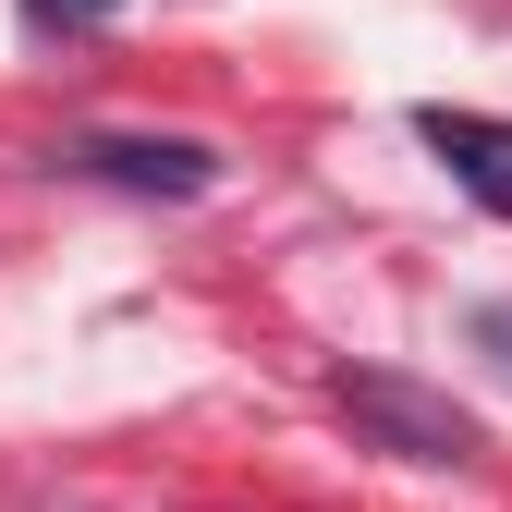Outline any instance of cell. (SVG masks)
<instances>
[{"label": "cell", "instance_id": "cell-1", "mask_svg": "<svg viewBox=\"0 0 512 512\" xmlns=\"http://www.w3.org/2000/svg\"><path fill=\"white\" fill-rule=\"evenodd\" d=\"M330 391H342V415H354L391 464H476V452H488L476 415H464L452 391H427V378H403V366H342Z\"/></svg>", "mask_w": 512, "mask_h": 512}, {"label": "cell", "instance_id": "cell-2", "mask_svg": "<svg viewBox=\"0 0 512 512\" xmlns=\"http://www.w3.org/2000/svg\"><path fill=\"white\" fill-rule=\"evenodd\" d=\"M49 159L86 183H122V196H171V208L220 183V147H196V135H61Z\"/></svg>", "mask_w": 512, "mask_h": 512}, {"label": "cell", "instance_id": "cell-3", "mask_svg": "<svg viewBox=\"0 0 512 512\" xmlns=\"http://www.w3.org/2000/svg\"><path fill=\"white\" fill-rule=\"evenodd\" d=\"M415 147L452 171L488 220H512V122H500V110H452V98H427V110H415Z\"/></svg>", "mask_w": 512, "mask_h": 512}, {"label": "cell", "instance_id": "cell-4", "mask_svg": "<svg viewBox=\"0 0 512 512\" xmlns=\"http://www.w3.org/2000/svg\"><path fill=\"white\" fill-rule=\"evenodd\" d=\"M110 13H122V0H25L37 37H86V25H110Z\"/></svg>", "mask_w": 512, "mask_h": 512}, {"label": "cell", "instance_id": "cell-5", "mask_svg": "<svg viewBox=\"0 0 512 512\" xmlns=\"http://www.w3.org/2000/svg\"><path fill=\"white\" fill-rule=\"evenodd\" d=\"M476 342H488V354L512 366V305H488V317H476Z\"/></svg>", "mask_w": 512, "mask_h": 512}]
</instances>
